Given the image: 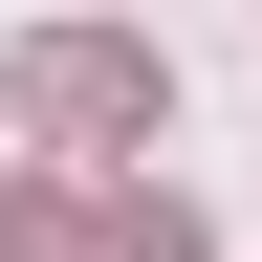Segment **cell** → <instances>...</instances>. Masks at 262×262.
I'll return each instance as SVG.
<instances>
[{"instance_id":"3957f363","label":"cell","mask_w":262,"mask_h":262,"mask_svg":"<svg viewBox=\"0 0 262 262\" xmlns=\"http://www.w3.org/2000/svg\"><path fill=\"white\" fill-rule=\"evenodd\" d=\"M0 262H88V241H66V196H0Z\"/></svg>"},{"instance_id":"7a4b0ae2","label":"cell","mask_w":262,"mask_h":262,"mask_svg":"<svg viewBox=\"0 0 262 262\" xmlns=\"http://www.w3.org/2000/svg\"><path fill=\"white\" fill-rule=\"evenodd\" d=\"M88 262H196V219H175V196H131V219H110Z\"/></svg>"},{"instance_id":"6da1fadb","label":"cell","mask_w":262,"mask_h":262,"mask_svg":"<svg viewBox=\"0 0 262 262\" xmlns=\"http://www.w3.org/2000/svg\"><path fill=\"white\" fill-rule=\"evenodd\" d=\"M22 131L131 153V131H175V66H153V44H110V22H66V44H22Z\"/></svg>"}]
</instances>
